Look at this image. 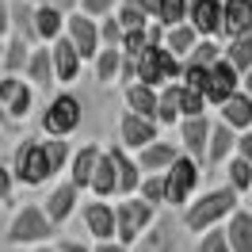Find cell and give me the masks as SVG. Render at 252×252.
<instances>
[{"mask_svg":"<svg viewBox=\"0 0 252 252\" xmlns=\"http://www.w3.org/2000/svg\"><path fill=\"white\" fill-rule=\"evenodd\" d=\"M237 206H241V195H237L233 188H210V191H203V195H195L184 210H180V229L184 233H195V237H203V233H210V229H221L225 225V218L233 214Z\"/></svg>","mask_w":252,"mask_h":252,"instance_id":"obj_1","label":"cell"},{"mask_svg":"<svg viewBox=\"0 0 252 252\" xmlns=\"http://www.w3.org/2000/svg\"><path fill=\"white\" fill-rule=\"evenodd\" d=\"M54 225L46 221L42 206L38 203H23L12 214L8 229H4V245L8 249H38V245H54Z\"/></svg>","mask_w":252,"mask_h":252,"instance_id":"obj_2","label":"cell"},{"mask_svg":"<svg viewBox=\"0 0 252 252\" xmlns=\"http://www.w3.org/2000/svg\"><path fill=\"white\" fill-rule=\"evenodd\" d=\"M203 164H195L191 157H180L160 172V184H164V206L168 210H184V206L199 195V188H203Z\"/></svg>","mask_w":252,"mask_h":252,"instance_id":"obj_3","label":"cell"},{"mask_svg":"<svg viewBox=\"0 0 252 252\" xmlns=\"http://www.w3.org/2000/svg\"><path fill=\"white\" fill-rule=\"evenodd\" d=\"M115 210V245H123V249H134L138 245V237L153 225L160 210H153L149 203H142L138 195H130V199H119V203H111Z\"/></svg>","mask_w":252,"mask_h":252,"instance_id":"obj_4","label":"cell"},{"mask_svg":"<svg viewBox=\"0 0 252 252\" xmlns=\"http://www.w3.org/2000/svg\"><path fill=\"white\" fill-rule=\"evenodd\" d=\"M8 168H12V180L23 184V188H46V184H54V176L46 168V157H42V138H34V134L19 138Z\"/></svg>","mask_w":252,"mask_h":252,"instance_id":"obj_5","label":"cell"},{"mask_svg":"<svg viewBox=\"0 0 252 252\" xmlns=\"http://www.w3.org/2000/svg\"><path fill=\"white\" fill-rule=\"evenodd\" d=\"M80 119H84V103L73 92H58V95H50V103L38 115V130L46 138H62L65 142L69 134H77Z\"/></svg>","mask_w":252,"mask_h":252,"instance_id":"obj_6","label":"cell"},{"mask_svg":"<svg viewBox=\"0 0 252 252\" xmlns=\"http://www.w3.org/2000/svg\"><path fill=\"white\" fill-rule=\"evenodd\" d=\"M180 69H184V65L176 62L164 46H145L142 54L134 58V80L145 84V88H153V92H160L164 84H176V80H180Z\"/></svg>","mask_w":252,"mask_h":252,"instance_id":"obj_7","label":"cell"},{"mask_svg":"<svg viewBox=\"0 0 252 252\" xmlns=\"http://www.w3.org/2000/svg\"><path fill=\"white\" fill-rule=\"evenodd\" d=\"M130 252H191V249H188V233L180 229L176 214H157L153 225L138 237V245Z\"/></svg>","mask_w":252,"mask_h":252,"instance_id":"obj_8","label":"cell"},{"mask_svg":"<svg viewBox=\"0 0 252 252\" xmlns=\"http://www.w3.org/2000/svg\"><path fill=\"white\" fill-rule=\"evenodd\" d=\"M0 107L16 126H23L34 115V88L23 77H0Z\"/></svg>","mask_w":252,"mask_h":252,"instance_id":"obj_9","label":"cell"},{"mask_svg":"<svg viewBox=\"0 0 252 252\" xmlns=\"http://www.w3.org/2000/svg\"><path fill=\"white\" fill-rule=\"evenodd\" d=\"M42 214H46V221L54 225V229H62L65 221L77 214V206H80V191L69 184V180H62V184H50V195L42 199Z\"/></svg>","mask_w":252,"mask_h":252,"instance_id":"obj_10","label":"cell"},{"mask_svg":"<svg viewBox=\"0 0 252 252\" xmlns=\"http://www.w3.org/2000/svg\"><path fill=\"white\" fill-rule=\"evenodd\" d=\"M65 42L77 50L80 62L88 65L95 54H99V27H95V19H88V16H80V12H73V16L65 19Z\"/></svg>","mask_w":252,"mask_h":252,"instance_id":"obj_11","label":"cell"},{"mask_svg":"<svg viewBox=\"0 0 252 252\" xmlns=\"http://www.w3.org/2000/svg\"><path fill=\"white\" fill-rule=\"evenodd\" d=\"M160 142V130L153 119H138V115H130V111H123L119 115V142L126 153H138V149H145V145Z\"/></svg>","mask_w":252,"mask_h":252,"instance_id":"obj_12","label":"cell"},{"mask_svg":"<svg viewBox=\"0 0 252 252\" xmlns=\"http://www.w3.org/2000/svg\"><path fill=\"white\" fill-rule=\"evenodd\" d=\"M115 164V195L119 199H130V195H138V184H142V168H138V160L134 153H126L123 145H107L103 149Z\"/></svg>","mask_w":252,"mask_h":252,"instance_id":"obj_13","label":"cell"},{"mask_svg":"<svg viewBox=\"0 0 252 252\" xmlns=\"http://www.w3.org/2000/svg\"><path fill=\"white\" fill-rule=\"evenodd\" d=\"M233 92H241V77H237L233 69H229V65L218 58V62L206 69V88H203L206 107H221V103H225Z\"/></svg>","mask_w":252,"mask_h":252,"instance_id":"obj_14","label":"cell"},{"mask_svg":"<svg viewBox=\"0 0 252 252\" xmlns=\"http://www.w3.org/2000/svg\"><path fill=\"white\" fill-rule=\"evenodd\" d=\"M80 218H84V229H88V237H92L95 245L99 241H115V210H111V203H99V199H80Z\"/></svg>","mask_w":252,"mask_h":252,"instance_id":"obj_15","label":"cell"},{"mask_svg":"<svg viewBox=\"0 0 252 252\" xmlns=\"http://www.w3.org/2000/svg\"><path fill=\"white\" fill-rule=\"evenodd\" d=\"M180 153L191 157L195 164L206 160V138H210V115L203 119H180Z\"/></svg>","mask_w":252,"mask_h":252,"instance_id":"obj_16","label":"cell"},{"mask_svg":"<svg viewBox=\"0 0 252 252\" xmlns=\"http://www.w3.org/2000/svg\"><path fill=\"white\" fill-rule=\"evenodd\" d=\"M252 34V0H221V27L218 38H245Z\"/></svg>","mask_w":252,"mask_h":252,"instance_id":"obj_17","label":"cell"},{"mask_svg":"<svg viewBox=\"0 0 252 252\" xmlns=\"http://www.w3.org/2000/svg\"><path fill=\"white\" fill-rule=\"evenodd\" d=\"M99 153H103V145H99V142H84L80 149H73V157H69L65 180H69L80 195L88 191V180H92V168H95V160H99Z\"/></svg>","mask_w":252,"mask_h":252,"instance_id":"obj_18","label":"cell"},{"mask_svg":"<svg viewBox=\"0 0 252 252\" xmlns=\"http://www.w3.org/2000/svg\"><path fill=\"white\" fill-rule=\"evenodd\" d=\"M188 27L199 34V38H218L221 0H191L188 4Z\"/></svg>","mask_w":252,"mask_h":252,"instance_id":"obj_19","label":"cell"},{"mask_svg":"<svg viewBox=\"0 0 252 252\" xmlns=\"http://www.w3.org/2000/svg\"><path fill=\"white\" fill-rule=\"evenodd\" d=\"M50 69H54V84H73L80 77L84 62L77 58V50L65 42V34L58 42H50Z\"/></svg>","mask_w":252,"mask_h":252,"instance_id":"obj_20","label":"cell"},{"mask_svg":"<svg viewBox=\"0 0 252 252\" xmlns=\"http://www.w3.org/2000/svg\"><path fill=\"white\" fill-rule=\"evenodd\" d=\"M233 145H237V134L229 130L225 123L210 119V138H206V168H225V160L233 157Z\"/></svg>","mask_w":252,"mask_h":252,"instance_id":"obj_21","label":"cell"},{"mask_svg":"<svg viewBox=\"0 0 252 252\" xmlns=\"http://www.w3.org/2000/svg\"><path fill=\"white\" fill-rule=\"evenodd\" d=\"M218 123H225L233 134H249L252 130V99L245 92H233L218 107Z\"/></svg>","mask_w":252,"mask_h":252,"instance_id":"obj_22","label":"cell"},{"mask_svg":"<svg viewBox=\"0 0 252 252\" xmlns=\"http://www.w3.org/2000/svg\"><path fill=\"white\" fill-rule=\"evenodd\" d=\"M221 233H225V245H229V252H252V210L237 206L233 214L225 218Z\"/></svg>","mask_w":252,"mask_h":252,"instance_id":"obj_23","label":"cell"},{"mask_svg":"<svg viewBox=\"0 0 252 252\" xmlns=\"http://www.w3.org/2000/svg\"><path fill=\"white\" fill-rule=\"evenodd\" d=\"M180 157V145L176 142H153V145H145V149H138V168H142V176H160L172 160Z\"/></svg>","mask_w":252,"mask_h":252,"instance_id":"obj_24","label":"cell"},{"mask_svg":"<svg viewBox=\"0 0 252 252\" xmlns=\"http://www.w3.org/2000/svg\"><path fill=\"white\" fill-rule=\"evenodd\" d=\"M8 27L16 38H23L27 46H38L34 38V4L31 0H8Z\"/></svg>","mask_w":252,"mask_h":252,"instance_id":"obj_25","label":"cell"},{"mask_svg":"<svg viewBox=\"0 0 252 252\" xmlns=\"http://www.w3.org/2000/svg\"><path fill=\"white\" fill-rule=\"evenodd\" d=\"M23 80L31 88H50L54 84V69H50V46H34L27 65H23Z\"/></svg>","mask_w":252,"mask_h":252,"instance_id":"obj_26","label":"cell"},{"mask_svg":"<svg viewBox=\"0 0 252 252\" xmlns=\"http://www.w3.org/2000/svg\"><path fill=\"white\" fill-rule=\"evenodd\" d=\"M31 50L23 38H16V34H8L4 38V46H0V62H4V77H23V65H27V58H31Z\"/></svg>","mask_w":252,"mask_h":252,"instance_id":"obj_27","label":"cell"},{"mask_svg":"<svg viewBox=\"0 0 252 252\" xmlns=\"http://www.w3.org/2000/svg\"><path fill=\"white\" fill-rule=\"evenodd\" d=\"M88 191H92V199H99V203L115 199V164H111L107 153H99V160H95L92 180H88Z\"/></svg>","mask_w":252,"mask_h":252,"instance_id":"obj_28","label":"cell"},{"mask_svg":"<svg viewBox=\"0 0 252 252\" xmlns=\"http://www.w3.org/2000/svg\"><path fill=\"white\" fill-rule=\"evenodd\" d=\"M123 99H126V111L138 115V119H153V111H157V92L145 88V84H138V80L123 88Z\"/></svg>","mask_w":252,"mask_h":252,"instance_id":"obj_29","label":"cell"},{"mask_svg":"<svg viewBox=\"0 0 252 252\" xmlns=\"http://www.w3.org/2000/svg\"><path fill=\"white\" fill-rule=\"evenodd\" d=\"M153 123L160 126H176L180 123V80L176 84H164L157 92V111H153Z\"/></svg>","mask_w":252,"mask_h":252,"instance_id":"obj_30","label":"cell"},{"mask_svg":"<svg viewBox=\"0 0 252 252\" xmlns=\"http://www.w3.org/2000/svg\"><path fill=\"white\" fill-rule=\"evenodd\" d=\"M62 34H65V16H58V12H50V8H38V4H34V38H38V46L58 42Z\"/></svg>","mask_w":252,"mask_h":252,"instance_id":"obj_31","label":"cell"},{"mask_svg":"<svg viewBox=\"0 0 252 252\" xmlns=\"http://www.w3.org/2000/svg\"><path fill=\"white\" fill-rule=\"evenodd\" d=\"M119 65H123V54H119V50L99 46V54L92 58V77H95V84H99V88L119 84Z\"/></svg>","mask_w":252,"mask_h":252,"instance_id":"obj_32","label":"cell"},{"mask_svg":"<svg viewBox=\"0 0 252 252\" xmlns=\"http://www.w3.org/2000/svg\"><path fill=\"white\" fill-rule=\"evenodd\" d=\"M221 62L229 65L237 77L249 73V69H252V34H245V38H229V42L221 46Z\"/></svg>","mask_w":252,"mask_h":252,"instance_id":"obj_33","label":"cell"},{"mask_svg":"<svg viewBox=\"0 0 252 252\" xmlns=\"http://www.w3.org/2000/svg\"><path fill=\"white\" fill-rule=\"evenodd\" d=\"M195 42H199V34L191 31L188 23H180V27H168V31H164V42H160V46L168 50V54H172L180 65H184V58L195 50Z\"/></svg>","mask_w":252,"mask_h":252,"instance_id":"obj_34","label":"cell"},{"mask_svg":"<svg viewBox=\"0 0 252 252\" xmlns=\"http://www.w3.org/2000/svg\"><path fill=\"white\" fill-rule=\"evenodd\" d=\"M42 157H46L50 176L58 180V176H65V168H69L73 145H69V142H62V138H42Z\"/></svg>","mask_w":252,"mask_h":252,"instance_id":"obj_35","label":"cell"},{"mask_svg":"<svg viewBox=\"0 0 252 252\" xmlns=\"http://www.w3.org/2000/svg\"><path fill=\"white\" fill-rule=\"evenodd\" d=\"M111 19L119 23V31H142V27H149V19L142 16V8H138L134 0H119L115 12H111Z\"/></svg>","mask_w":252,"mask_h":252,"instance_id":"obj_36","label":"cell"},{"mask_svg":"<svg viewBox=\"0 0 252 252\" xmlns=\"http://www.w3.org/2000/svg\"><path fill=\"white\" fill-rule=\"evenodd\" d=\"M218 58H221V42H218V38H199L195 50L184 58V65H191V69H210Z\"/></svg>","mask_w":252,"mask_h":252,"instance_id":"obj_37","label":"cell"},{"mask_svg":"<svg viewBox=\"0 0 252 252\" xmlns=\"http://www.w3.org/2000/svg\"><path fill=\"white\" fill-rule=\"evenodd\" d=\"M249 184H252V164L241 160V157H229L225 160V188H233L237 195H245Z\"/></svg>","mask_w":252,"mask_h":252,"instance_id":"obj_38","label":"cell"},{"mask_svg":"<svg viewBox=\"0 0 252 252\" xmlns=\"http://www.w3.org/2000/svg\"><path fill=\"white\" fill-rule=\"evenodd\" d=\"M188 4L191 0H160V12H157V27H180L188 23Z\"/></svg>","mask_w":252,"mask_h":252,"instance_id":"obj_39","label":"cell"},{"mask_svg":"<svg viewBox=\"0 0 252 252\" xmlns=\"http://www.w3.org/2000/svg\"><path fill=\"white\" fill-rule=\"evenodd\" d=\"M138 199L149 203L153 210L164 206V184H160V176H142V184H138Z\"/></svg>","mask_w":252,"mask_h":252,"instance_id":"obj_40","label":"cell"},{"mask_svg":"<svg viewBox=\"0 0 252 252\" xmlns=\"http://www.w3.org/2000/svg\"><path fill=\"white\" fill-rule=\"evenodd\" d=\"M115 4H119V0H77V12L99 23V19H107L111 12H115Z\"/></svg>","mask_w":252,"mask_h":252,"instance_id":"obj_41","label":"cell"},{"mask_svg":"<svg viewBox=\"0 0 252 252\" xmlns=\"http://www.w3.org/2000/svg\"><path fill=\"white\" fill-rule=\"evenodd\" d=\"M195 252H229V245H225V233H221V229H210V233H203L199 241H195Z\"/></svg>","mask_w":252,"mask_h":252,"instance_id":"obj_42","label":"cell"},{"mask_svg":"<svg viewBox=\"0 0 252 252\" xmlns=\"http://www.w3.org/2000/svg\"><path fill=\"white\" fill-rule=\"evenodd\" d=\"M95 27H99V46H107V50H119V38H123V31H119V23H115V19H99V23H95Z\"/></svg>","mask_w":252,"mask_h":252,"instance_id":"obj_43","label":"cell"},{"mask_svg":"<svg viewBox=\"0 0 252 252\" xmlns=\"http://www.w3.org/2000/svg\"><path fill=\"white\" fill-rule=\"evenodd\" d=\"M12 199H16V180L8 164H0V206H12Z\"/></svg>","mask_w":252,"mask_h":252,"instance_id":"obj_44","label":"cell"},{"mask_svg":"<svg viewBox=\"0 0 252 252\" xmlns=\"http://www.w3.org/2000/svg\"><path fill=\"white\" fill-rule=\"evenodd\" d=\"M34 4H38V8H50V12H58V16H73V12H77V0H34Z\"/></svg>","mask_w":252,"mask_h":252,"instance_id":"obj_45","label":"cell"},{"mask_svg":"<svg viewBox=\"0 0 252 252\" xmlns=\"http://www.w3.org/2000/svg\"><path fill=\"white\" fill-rule=\"evenodd\" d=\"M54 252H92V245H88V241H77V237H65V241L54 245Z\"/></svg>","mask_w":252,"mask_h":252,"instance_id":"obj_46","label":"cell"},{"mask_svg":"<svg viewBox=\"0 0 252 252\" xmlns=\"http://www.w3.org/2000/svg\"><path fill=\"white\" fill-rule=\"evenodd\" d=\"M233 157H241V160H249V164H252V134H237Z\"/></svg>","mask_w":252,"mask_h":252,"instance_id":"obj_47","label":"cell"},{"mask_svg":"<svg viewBox=\"0 0 252 252\" xmlns=\"http://www.w3.org/2000/svg\"><path fill=\"white\" fill-rule=\"evenodd\" d=\"M12 34V27H8V0H0V42Z\"/></svg>","mask_w":252,"mask_h":252,"instance_id":"obj_48","label":"cell"},{"mask_svg":"<svg viewBox=\"0 0 252 252\" xmlns=\"http://www.w3.org/2000/svg\"><path fill=\"white\" fill-rule=\"evenodd\" d=\"M0 134H19V126L12 123L8 115H4V107H0Z\"/></svg>","mask_w":252,"mask_h":252,"instance_id":"obj_49","label":"cell"},{"mask_svg":"<svg viewBox=\"0 0 252 252\" xmlns=\"http://www.w3.org/2000/svg\"><path fill=\"white\" fill-rule=\"evenodd\" d=\"M92 252H130V249L115 245V241H99V245H92Z\"/></svg>","mask_w":252,"mask_h":252,"instance_id":"obj_50","label":"cell"},{"mask_svg":"<svg viewBox=\"0 0 252 252\" xmlns=\"http://www.w3.org/2000/svg\"><path fill=\"white\" fill-rule=\"evenodd\" d=\"M241 92L252 99V69H249V73H241Z\"/></svg>","mask_w":252,"mask_h":252,"instance_id":"obj_51","label":"cell"},{"mask_svg":"<svg viewBox=\"0 0 252 252\" xmlns=\"http://www.w3.org/2000/svg\"><path fill=\"white\" fill-rule=\"evenodd\" d=\"M31 252H54V245H38V249H31Z\"/></svg>","mask_w":252,"mask_h":252,"instance_id":"obj_52","label":"cell"},{"mask_svg":"<svg viewBox=\"0 0 252 252\" xmlns=\"http://www.w3.org/2000/svg\"><path fill=\"white\" fill-rule=\"evenodd\" d=\"M0 46H4V42H0ZM0 77H4V62H0Z\"/></svg>","mask_w":252,"mask_h":252,"instance_id":"obj_53","label":"cell"},{"mask_svg":"<svg viewBox=\"0 0 252 252\" xmlns=\"http://www.w3.org/2000/svg\"><path fill=\"white\" fill-rule=\"evenodd\" d=\"M249 191H252V184H249Z\"/></svg>","mask_w":252,"mask_h":252,"instance_id":"obj_54","label":"cell"},{"mask_svg":"<svg viewBox=\"0 0 252 252\" xmlns=\"http://www.w3.org/2000/svg\"><path fill=\"white\" fill-rule=\"evenodd\" d=\"M31 4H34V0H31Z\"/></svg>","mask_w":252,"mask_h":252,"instance_id":"obj_55","label":"cell"},{"mask_svg":"<svg viewBox=\"0 0 252 252\" xmlns=\"http://www.w3.org/2000/svg\"><path fill=\"white\" fill-rule=\"evenodd\" d=\"M249 134H252V130H249Z\"/></svg>","mask_w":252,"mask_h":252,"instance_id":"obj_56","label":"cell"}]
</instances>
